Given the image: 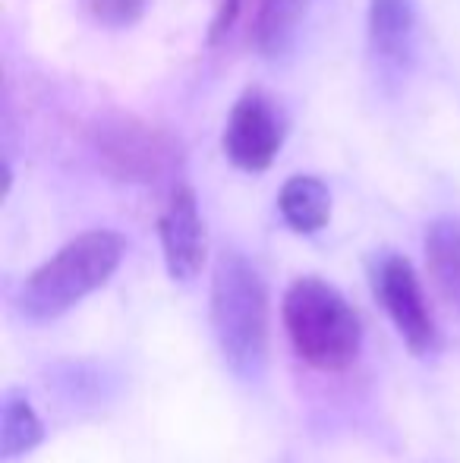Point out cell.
<instances>
[{"instance_id":"obj_5","label":"cell","mask_w":460,"mask_h":463,"mask_svg":"<svg viewBox=\"0 0 460 463\" xmlns=\"http://www.w3.org/2000/svg\"><path fill=\"white\" fill-rule=\"evenodd\" d=\"M375 297L381 299L388 318L394 322L398 335L413 354H432L438 347V328L432 322V312L426 306L423 287L404 256H385L375 265Z\"/></svg>"},{"instance_id":"obj_10","label":"cell","mask_w":460,"mask_h":463,"mask_svg":"<svg viewBox=\"0 0 460 463\" xmlns=\"http://www.w3.org/2000/svg\"><path fill=\"white\" fill-rule=\"evenodd\" d=\"M426 262L436 287L460 312V218H438L426 227Z\"/></svg>"},{"instance_id":"obj_6","label":"cell","mask_w":460,"mask_h":463,"mask_svg":"<svg viewBox=\"0 0 460 463\" xmlns=\"http://www.w3.org/2000/svg\"><path fill=\"white\" fill-rule=\"evenodd\" d=\"M284 142V123L262 92H246L224 127V152L239 171H268Z\"/></svg>"},{"instance_id":"obj_11","label":"cell","mask_w":460,"mask_h":463,"mask_svg":"<svg viewBox=\"0 0 460 463\" xmlns=\"http://www.w3.org/2000/svg\"><path fill=\"white\" fill-rule=\"evenodd\" d=\"M306 10V0H258L252 42L265 57H281L296 35V25Z\"/></svg>"},{"instance_id":"obj_3","label":"cell","mask_w":460,"mask_h":463,"mask_svg":"<svg viewBox=\"0 0 460 463\" xmlns=\"http://www.w3.org/2000/svg\"><path fill=\"white\" fill-rule=\"evenodd\" d=\"M284 328L296 356L319 372H344L360 356V316L332 284L319 278H303L287 290Z\"/></svg>"},{"instance_id":"obj_2","label":"cell","mask_w":460,"mask_h":463,"mask_svg":"<svg viewBox=\"0 0 460 463\" xmlns=\"http://www.w3.org/2000/svg\"><path fill=\"white\" fill-rule=\"evenodd\" d=\"M211 328L224 363L239 378H256L268 350V290L258 269L239 252L218 259L211 280Z\"/></svg>"},{"instance_id":"obj_12","label":"cell","mask_w":460,"mask_h":463,"mask_svg":"<svg viewBox=\"0 0 460 463\" xmlns=\"http://www.w3.org/2000/svg\"><path fill=\"white\" fill-rule=\"evenodd\" d=\"M42 439L44 429L32 403L19 391H10L4 397V420H0V458H23L35 445H42Z\"/></svg>"},{"instance_id":"obj_7","label":"cell","mask_w":460,"mask_h":463,"mask_svg":"<svg viewBox=\"0 0 460 463\" xmlns=\"http://www.w3.org/2000/svg\"><path fill=\"white\" fill-rule=\"evenodd\" d=\"M161 250L174 280H190L199 275L205 262V224L199 212L196 193L190 186H177L167 199L158 221Z\"/></svg>"},{"instance_id":"obj_13","label":"cell","mask_w":460,"mask_h":463,"mask_svg":"<svg viewBox=\"0 0 460 463\" xmlns=\"http://www.w3.org/2000/svg\"><path fill=\"white\" fill-rule=\"evenodd\" d=\"M148 0H82V6L89 10V16L101 25H111V29H123V25H133L136 19L146 13Z\"/></svg>"},{"instance_id":"obj_1","label":"cell","mask_w":460,"mask_h":463,"mask_svg":"<svg viewBox=\"0 0 460 463\" xmlns=\"http://www.w3.org/2000/svg\"><path fill=\"white\" fill-rule=\"evenodd\" d=\"M123 252H127V243L120 233H80L23 280L16 293V309L29 322H54L57 316L70 312L89 293H95L114 278L123 262Z\"/></svg>"},{"instance_id":"obj_8","label":"cell","mask_w":460,"mask_h":463,"mask_svg":"<svg viewBox=\"0 0 460 463\" xmlns=\"http://www.w3.org/2000/svg\"><path fill=\"white\" fill-rule=\"evenodd\" d=\"M417 10L413 0H369V44L388 67H404L413 51Z\"/></svg>"},{"instance_id":"obj_4","label":"cell","mask_w":460,"mask_h":463,"mask_svg":"<svg viewBox=\"0 0 460 463\" xmlns=\"http://www.w3.org/2000/svg\"><path fill=\"white\" fill-rule=\"evenodd\" d=\"M92 146L101 167L123 184H158L180 165V142L164 127L133 114H108L95 123Z\"/></svg>"},{"instance_id":"obj_9","label":"cell","mask_w":460,"mask_h":463,"mask_svg":"<svg viewBox=\"0 0 460 463\" xmlns=\"http://www.w3.org/2000/svg\"><path fill=\"white\" fill-rule=\"evenodd\" d=\"M277 208L296 233H315L332 218V193L319 177L300 174L284 184L281 195H277Z\"/></svg>"}]
</instances>
